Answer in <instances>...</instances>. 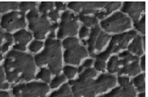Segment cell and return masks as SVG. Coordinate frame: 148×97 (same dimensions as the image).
Listing matches in <instances>:
<instances>
[{"mask_svg": "<svg viewBox=\"0 0 148 97\" xmlns=\"http://www.w3.org/2000/svg\"><path fill=\"white\" fill-rule=\"evenodd\" d=\"M121 2H108L107 4L95 16L99 20H102L122 7Z\"/></svg>", "mask_w": 148, "mask_h": 97, "instance_id": "obj_19", "label": "cell"}, {"mask_svg": "<svg viewBox=\"0 0 148 97\" xmlns=\"http://www.w3.org/2000/svg\"><path fill=\"white\" fill-rule=\"evenodd\" d=\"M108 2H71L68 3V7L75 12L82 15H90L101 11Z\"/></svg>", "mask_w": 148, "mask_h": 97, "instance_id": "obj_13", "label": "cell"}, {"mask_svg": "<svg viewBox=\"0 0 148 97\" xmlns=\"http://www.w3.org/2000/svg\"><path fill=\"white\" fill-rule=\"evenodd\" d=\"M1 65L11 85L36 79L37 66L34 57L27 52L10 50L5 55Z\"/></svg>", "mask_w": 148, "mask_h": 97, "instance_id": "obj_1", "label": "cell"}, {"mask_svg": "<svg viewBox=\"0 0 148 97\" xmlns=\"http://www.w3.org/2000/svg\"><path fill=\"white\" fill-rule=\"evenodd\" d=\"M67 79L63 74L56 76L55 77L51 80L49 83V87L51 89H54L59 87L61 85L64 84L66 82Z\"/></svg>", "mask_w": 148, "mask_h": 97, "instance_id": "obj_27", "label": "cell"}, {"mask_svg": "<svg viewBox=\"0 0 148 97\" xmlns=\"http://www.w3.org/2000/svg\"><path fill=\"white\" fill-rule=\"evenodd\" d=\"M19 3V2H0V13L5 14L18 10Z\"/></svg>", "mask_w": 148, "mask_h": 97, "instance_id": "obj_24", "label": "cell"}, {"mask_svg": "<svg viewBox=\"0 0 148 97\" xmlns=\"http://www.w3.org/2000/svg\"><path fill=\"white\" fill-rule=\"evenodd\" d=\"M94 61L95 60L94 58L88 59L85 60L81 66H82L84 70L91 68L92 66L94 65Z\"/></svg>", "mask_w": 148, "mask_h": 97, "instance_id": "obj_39", "label": "cell"}, {"mask_svg": "<svg viewBox=\"0 0 148 97\" xmlns=\"http://www.w3.org/2000/svg\"><path fill=\"white\" fill-rule=\"evenodd\" d=\"M120 87H122L124 97H137V92L134 87L131 81L127 84Z\"/></svg>", "mask_w": 148, "mask_h": 97, "instance_id": "obj_28", "label": "cell"}, {"mask_svg": "<svg viewBox=\"0 0 148 97\" xmlns=\"http://www.w3.org/2000/svg\"><path fill=\"white\" fill-rule=\"evenodd\" d=\"M127 51L134 55L138 57L144 55V48L143 44L142 37L139 34L134 38L127 48Z\"/></svg>", "mask_w": 148, "mask_h": 97, "instance_id": "obj_18", "label": "cell"}, {"mask_svg": "<svg viewBox=\"0 0 148 97\" xmlns=\"http://www.w3.org/2000/svg\"><path fill=\"white\" fill-rule=\"evenodd\" d=\"M78 20L77 16L70 11L64 12L61 16V23L59 24L58 40L77 35L79 27Z\"/></svg>", "mask_w": 148, "mask_h": 97, "instance_id": "obj_9", "label": "cell"}, {"mask_svg": "<svg viewBox=\"0 0 148 97\" xmlns=\"http://www.w3.org/2000/svg\"><path fill=\"white\" fill-rule=\"evenodd\" d=\"M98 97H103V95H99V96Z\"/></svg>", "mask_w": 148, "mask_h": 97, "instance_id": "obj_46", "label": "cell"}, {"mask_svg": "<svg viewBox=\"0 0 148 97\" xmlns=\"http://www.w3.org/2000/svg\"><path fill=\"white\" fill-rule=\"evenodd\" d=\"M132 83L137 92L142 93L145 91V73H140L134 77Z\"/></svg>", "mask_w": 148, "mask_h": 97, "instance_id": "obj_21", "label": "cell"}, {"mask_svg": "<svg viewBox=\"0 0 148 97\" xmlns=\"http://www.w3.org/2000/svg\"><path fill=\"white\" fill-rule=\"evenodd\" d=\"M26 17L29 21V29L33 32L36 40H45L48 37L52 24L47 14H42L34 9L27 13Z\"/></svg>", "mask_w": 148, "mask_h": 97, "instance_id": "obj_4", "label": "cell"}, {"mask_svg": "<svg viewBox=\"0 0 148 97\" xmlns=\"http://www.w3.org/2000/svg\"><path fill=\"white\" fill-rule=\"evenodd\" d=\"M138 34L136 30H131L112 36L108 46L106 49L111 54L119 53L125 51L127 49L130 41Z\"/></svg>", "mask_w": 148, "mask_h": 97, "instance_id": "obj_11", "label": "cell"}, {"mask_svg": "<svg viewBox=\"0 0 148 97\" xmlns=\"http://www.w3.org/2000/svg\"><path fill=\"white\" fill-rule=\"evenodd\" d=\"M0 97H12L9 91L0 90Z\"/></svg>", "mask_w": 148, "mask_h": 97, "instance_id": "obj_42", "label": "cell"}, {"mask_svg": "<svg viewBox=\"0 0 148 97\" xmlns=\"http://www.w3.org/2000/svg\"><path fill=\"white\" fill-rule=\"evenodd\" d=\"M103 97H124L123 89L121 87L112 88L109 93L105 94Z\"/></svg>", "mask_w": 148, "mask_h": 97, "instance_id": "obj_35", "label": "cell"}, {"mask_svg": "<svg viewBox=\"0 0 148 97\" xmlns=\"http://www.w3.org/2000/svg\"><path fill=\"white\" fill-rule=\"evenodd\" d=\"M50 89L48 84L30 81L13 85L10 93L12 97H47Z\"/></svg>", "mask_w": 148, "mask_h": 97, "instance_id": "obj_3", "label": "cell"}, {"mask_svg": "<svg viewBox=\"0 0 148 97\" xmlns=\"http://www.w3.org/2000/svg\"><path fill=\"white\" fill-rule=\"evenodd\" d=\"M56 9L58 11H65L66 9V4L62 2H56L55 3Z\"/></svg>", "mask_w": 148, "mask_h": 97, "instance_id": "obj_40", "label": "cell"}, {"mask_svg": "<svg viewBox=\"0 0 148 97\" xmlns=\"http://www.w3.org/2000/svg\"><path fill=\"white\" fill-rule=\"evenodd\" d=\"M119 71L117 76H124L127 77H134L141 73L139 66V59L136 55L125 50L118 54Z\"/></svg>", "mask_w": 148, "mask_h": 97, "instance_id": "obj_7", "label": "cell"}, {"mask_svg": "<svg viewBox=\"0 0 148 97\" xmlns=\"http://www.w3.org/2000/svg\"><path fill=\"white\" fill-rule=\"evenodd\" d=\"M44 46V43L42 41L39 40H35L31 42L29 45V51L33 53H37L42 49Z\"/></svg>", "mask_w": 148, "mask_h": 97, "instance_id": "obj_33", "label": "cell"}, {"mask_svg": "<svg viewBox=\"0 0 148 97\" xmlns=\"http://www.w3.org/2000/svg\"><path fill=\"white\" fill-rule=\"evenodd\" d=\"M130 77L124 76H118L117 77V82L120 86H122L125 84H127L130 82Z\"/></svg>", "mask_w": 148, "mask_h": 97, "instance_id": "obj_38", "label": "cell"}, {"mask_svg": "<svg viewBox=\"0 0 148 97\" xmlns=\"http://www.w3.org/2000/svg\"><path fill=\"white\" fill-rule=\"evenodd\" d=\"M47 15L51 21H53L55 23H57L60 18V14L59 13V12L56 9L48 13Z\"/></svg>", "mask_w": 148, "mask_h": 97, "instance_id": "obj_36", "label": "cell"}, {"mask_svg": "<svg viewBox=\"0 0 148 97\" xmlns=\"http://www.w3.org/2000/svg\"><path fill=\"white\" fill-rule=\"evenodd\" d=\"M55 3L53 2H42L39 6V12L47 14L54 10Z\"/></svg>", "mask_w": 148, "mask_h": 97, "instance_id": "obj_32", "label": "cell"}, {"mask_svg": "<svg viewBox=\"0 0 148 97\" xmlns=\"http://www.w3.org/2000/svg\"><path fill=\"white\" fill-rule=\"evenodd\" d=\"M11 85L7 80L3 68L0 65V90L10 92Z\"/></svg>", "mask_w": 148, "mask_h": 97, "instance_id": "obj_26", "label": "cell"}, {"mask_svg": "<svg viewBox=\"0 0 148 97\" xmlns=\"http://www.w3.org/2000/svg\"><path fill=\"white\" fill-rule=\"evenodd\" d=\"M94 69L97 72L105 73L106 70V61L95 59L94 63Z\"/></svg>", "mask_w": 148, "mask_h": 97, "instance_id": "obj_34", "label": "cell"}, {"mask_svg": "<svg viewBox=\"0 0 148 97\" xmlns=\"http://www.w3.org/2000/svg\"><path fill=\"white\" fill-rule=\"evenodd\" d=\"M62 71L67 79L73 80L77 73V68L72 66L66 65L62 68Z\"/></svg>", "mask_w": 148, "mask_h": 97, "instance_id": "obj_29", "label": "cell"}, {"mask_svg": "<svg viewBox=\"0 0 148 97\" xmlns=\"http://www.w3.org/2000/svg\"><path fill=\"white\" fill-rule=\"evenodd\" d=\"M40 72L36 75V79L40 80L43 83L49 84L51 82V76L52 75L51 71L47 68H40Z\"/></svg>", "mask_w": 148, "mask_h": 97, "instance_id": "obj_25", "label": "cell"}, {"mask_svg": "<svg viewBox=\"0 0 148 97\" xmlns=\"http://www.w3.org/2000/svg\"><path fill=\"white\" fill-rule=\"evenodd\" d=\"M138 97H145V92H142L138 94Z\"/></svg>", "mask_w": 148, "mask_h": 97, "instance_id": "obj_44", "label": "cell"}, {"mask_svg": "<svg viewBox=\"0 0 148 97\" xmlns=\"http://www.w3.org/2000/svg\"><path fill=\"white\" fill-rule=\"evenodd\" d=\"M121 12L128 16L133 22H136L145 14L146 3L144 2H124L122 4Z\"/></svg>", "mask_w": 148, "mask_h": 97, "instance_id": "obj_14", "label": "cell"}, {"mask_svg": "<svg viewBox=\"0 0 148 97\" xmlns=\"http://www.w3.org/2000/svg\"><path fill=\"white\" fill-rule=\"evenodd\" d=\"M117 83V77L115 74L103 73L95 80V93L96 95L114 88Z\"/></svg>", "mask_w": 148, "mask_h": 97, "instance_id": "obj_15", "label": "cell"}, {"mask_svg": "<svg viewBox=\"0 0 148 97\" xmlns=\"http://www.w3.org/2000/svg\"><path fill=\"white\" fill-rule=\"evenodd\" d=\"M12 33L6 32L0 27V53L6 54L13 45Z\"/></svg>", "mask_w": 148, "mask_h": 97, "instance_id": "obj_17", "label": "cell"}, {"mask_svg": "<svg viewBox=\"0 0 148 97\" xmlns=\"http://www.w3.org/2000/svg\"><path fill=\"white\" fill-rule=\"evenodd\" d=\"M143 44L144 46V48H145V36H143L142 39Z\"/></svg>", "mask_w": 148, "mask_h": 97, "instance_id": "obj_45", "label": "cell"}, {"mask_svg": "<svg viewBox=\"0 0 148 97\" xmlns=\"http://www.w3.org/2000/svg\"><path fill=\"white\" fill-rule=\"evenodd\" d=\"M74 97H96L95 79H89L79 74L76 79L69 80Z\"/></svg>", "mask_w": 148, "mask_h": 97, "instance_id": "obj_8", "label": "cell"}, {"mask_svg": "<svg viewBox=\"0 0 148 97\" xmlns=\"http://www.w3.org/2000/svg\"><path fill=\"white\" fill-rule=\"evenodd\" d=\"M133 25L137 31L143 36L145 34V14L142 16L138 21L133 23Z\"/></svg>", "mask_w": 148, "mask_h": 97, "instance_id": "obj_31", "label": "cell"}, {"mask_svg": "<svg viewBox=\"0 0 148 97\" xmlns=\"http://www.w3.org/2000/svg\"><path fill=\"white\" fill-rule=\"evenodd\" d=\"M90 31L88 27L84 25L80 29L79 31V36L81 39H84L90 36Z\"/></svg>", "mask_w": 148, "mask_h": 97, "instance_id": "obj_37", "label": "cell"}, {"mask_svg": "<svg viewBox=\"0 0 148 97\" xmlns=\"http://www.w3.org/2000/svg\"><path fill=\"white\" fill-rule=\"evenodd\" d=\"M99 27L109 35L120 34L132 28V21L124 13L116 12L108 18L101 20Z\"/></svg>", "mask_w": 148, "mask_h": 97, "instance_id": "obj_5", "label": "cell"}, {"mask_svg": "<svg viewBox=\"0 0 148 97\" xmlns=\"http://www.w3.org/2000/svg\"><path fill=\"white\" fill-rule=\"evenodd\" d=\"M112 36L104 32L99 25L91 29L90 36L87 40H82L84 45L88 46V55L94 58L96 55L102 52L111 40Z\"/></svg>", "mask_w": 148, "mask_h": 97, "instance_id": "obj_6", "label": "cell"}, {"mask_svg": "<svg viewBox=\"0 0 148 97\" xmlns=\"http://www.w3.org/2000/svg\"><path fill=\"white\" fill-rule=\"evenodd\" d=\"M63 59L64 62L70 65L79 66L84 59L88 56L86 48L81 45L79 42L64 48Z\"/></svg>", "mask_w": 148, "mask_h": 97, "instance_id": "obj_12", "label": "cell"}, {"mask_svg": "<svg viewBox=\"0 0 148 97\" xmlns=\"http://www.w3.org/2000/svg\"><path fill=\"white\" fill-rule=\"evenodd\" d=\"M62 46L60 40L47 38L43 50L34 57L36 66L40 68L47 67L52 75L56 76L61 74L63 68Z\"/></svg>", "mask_w": 148, "mask_h": 97, "instance_id": "obj_2", "label": "cell"}, {"mask_svg": "<svg viewBox=\"0 0 148 97\" xmlns=\"http://www.w3.org/2000/svg\"><path fill=\"white\" fill-rule=\"evenodd\" d=\"M47 97H74L71 87L68 83H64L60 88L54 91Z\"/></svg>", "mask_w": 148, "mask_h": 97, "instance_id": "obj_20", "label": "cell"}, {"mask_svg": "<svg viewBox=\"0 0 148 97\" xmlns=\"http://www.w3.org/2000/svg\"><path fill=\"white\" fill-rule=\"evenodd\" d=\"M4 57V55L0 53V65L2 64L3 61Z\"/></svg>", "mask_w": 148, "mask_h": 97, "instance_id": "obj_43", "label": "cell"}, {"mask_svg": "<svg viewBox=\"0 0 148 97\" xmlns=\"http://www.w3.org/2000/svg\"><path fill=\"white\" fill-rule=\"evenodd\" d=\"M119 57L118 55H115L110 56L108 61L106 63V70L108 73L114 74L117 73L119 71Z\"/></svg>", "mask_w": 148, "mask_h": 97, "instance_id": "obj_22", "label": "cell"}, {"mask_svg": "<svg viewBox=\"0 0 148 97\" xmlns=\"http://www.w3.org/2000/svg\"><path fill=\"white\" fill-rule=\"evenodd\" d=\"M36 3L35 2H22L19 3L18 9L19 11L25 13L36 9Z\"/></svg>", "mask_w": 148, "mask_h": 97, "instance_id": "obj_30", "label": "cell"}, {"mask_svg": "<svg viewBox=\"0 0 148 97\" xmlns=\"http://www.w3.org/2000/svg\"><path fill=\"white\" fill-rule=\"evenodd\" d=\"M0 26L10 33L23 29L26 27L25 14L18 10L5 14L0 19Z\"/></svg>", "mask_w": 148, "mask_h": 97, "instance_id": "obj_10", "label": "cell"}, {"mask_svg": "<svg viewBox=\"0 0 148 97\" xmlns=\"http://www.w3.org/2000/svg\"><path fill=\"white\" fill-rule=\"evenodd\" d=\"M13 43L12 49L25 52L26 46L32 40V34L25 29H21L12 34Z\"/></svg>", "mask_w": 148, "mask_h": 97, "instance_id": "obj_16", "label": "cell"}, {"mask_svg": "<svg viewBox=\"0 0 148 97\" xmlns=\"http://www.w3.org/2000/svg\"><path fill=\"white\" fill-rule=\"evenodd\" d=\"M139 66L140 68L141 71L143 72H145V55L144 54L141 56L139 59Z\"/></svg>", "mask_w": 148, "mask_h": 97, "instance_id": "obj_41", "label": "cell"}, {"mask_svg": "<svg viewBox=\"0 0 148 97\" xmlns=\"http://www.w3.org/2000/svg\"><path fill=\"white\" fill-rule=\"evenodd\" d=\"M77 17L79 20L88 28H92L99 25V24L98 19L95 16L79 15Z\"/></svg>", "mask_w": 148, "mask_h": 97, "instance_id": "obj_23", "label": "cell"}]
</instances>
